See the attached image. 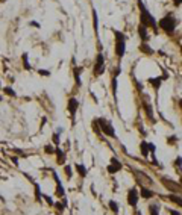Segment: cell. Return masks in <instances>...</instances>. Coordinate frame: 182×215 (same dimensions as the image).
<instances>
[{"mask_svg":"<svg viewBox=\"0 0 182 215\" xmlns=\"http://www.w3.org/2000/svg\"><path fill=\"white\" fill-rule=\"evenodd\" d=\"M96 123L100 126V130H102L105 135H108L109 138H115V130H114L113 124H111L106 118H97Z\"/></svg>","mask_w":182,"mask_h":215,"instance_id":"cell-4","label":"cell"},{"mask_svg":"<svg viewBox=\"0 0 182 215\" xmlns=\"http://www.w3.org/2000/svg\"><path fill=\"white\" fill-rule=\"evenodd\" d=\"M113 94H114V97H115V94H117V77L113 79Z\"/></svg>","mask_w":182,"mask_h":215,"instance_id":"cell-31","label":"cell"},{"mask_svg":"<svg viewBox=\"0 0 182 215\" xmlns=\"http://www.w3.org/2000/svg\"><path fill=\"white\" fill-rule=\"evenodd\" d=\"M74 168H76V173L79 174L80 177H87L88 170H87V167H85L84 164H76V165H74Z\"/></svg>","mask_w":182,"mask_h":215,"instance_id":"cell-12","label":"cell"},{"mask_svg":"<svg viewBox=\"0 0 182 215\" xmlns=\"http://www.w3.org/2000/svg\"><path fill=\"white\" fill-rule=\"evenodd\" d=\"M0 2H6V0H0Z\"/></svg>","mask_w":182,"mask_h":215,"instance_id":"cell-39","label":"cell"},{"mask_svg":"<svg viewBox=\"0 0 182 215\" xmlns=\"http://www.w3.org/2000/svg\"><path fill=\"white\" fill-rule=\"evenodd\" d=\"M170 214H171V215H181V214H179V212H176V211H173V209H171V211H170Z\"/></svg>","mask_w":182,"mask_h":215,"instance_id":"cell-38","label":"cell"},{"mask_svg":"<svg viewBox=\"0 0 182 215\" xmlns=\"http://www.w3.org/2000/svg\"><path fill=\"white\" fill-rule=\"evenodd\" d=\"M53 177H55V182H56V189H55V194H56L58 197H64V194H65V191H64V186H62V183H61V180H59V177H58V174L53 171Z\"/></svg>","mask_w":182,"mask_h":215,"instance_id":"cell-9","label":"cell"},{"mask_svg":"<svg viewBox=\"0 0 182 215\" xmlns=\"http://www.w3.org/2000/svg\"><path fill=\"white\" fill-rule=\"evenodd\" d=\"M138 8H140V24L146 26V27H152L153 30L158 29V23L153 18V15L147 11V8L144 6L143 0H138Z\"/></svg>","mask_w":182,"mask_h":215,"instance_id":"cell-1","label":"cell"},{"mask_svg":"<svg viewBox=\"0 0 182 215\" xmlns=\"http://www.w3.org/2000/svg\"><path fill=\"white\" fill-rule=\"evenodd\" d=\"M61 132H62V129H59L58 132H55V133L52 135V141H53L55 147H58V146H59V135H61Z\"/></svg>","mask_w":182,"mask_h":215,"instance_id":"cell-18","label":"cell"},{"mask_svg":"<svg viewBox=\"0 0 182 215\" xmlns=\"http://www.w3.org/2000/svg\"><path fill=\"white\" fill-rule=\"evenodd\" d=\"M35 197H36L38 202H41V189H40V185L38 183H35Z\"/></svg>","mask_w":182,"mask_h":215,"instance_id":"cell-24","label":"cell"},{"mask_svg":"<svg viewBox=\"0 0 182 215\" xmlns=\"http://www.w3.org/2000/svg\"><path fill=\"white\" fill-rule=\"evenodd\" d=\"M140 195L143 197V199H150V197H153V193H152V189H149V188H144V186H141L140 188Z\"/></svg>","mask_w":182,"mask_h":215,"instance_id":"cell-14","label":"cell"},{"mask_svg":"<svg viewBox=\"0 0 182 215\" xmlns=\"http://www.w3.org/2000/svg\"><path fill=\"white\" fill-rule=\"evenodd\" d=\"M169 199H170V200L173 202V203L179 204V206L182 208V199L179 197V195H176V194H170V195H169Z\"/></svg>","mask_w":182,"mask_h":215,"instance_id":"cell-17","label":"cell"},{"mask_svg":"<svg viewBox=\"0 0 182 215\" xmlns=\"http://www.w3.org/2000/svg\"><path fill=\"white\" fill-rule=\"evenodd\" d=\"M175 141H178V138H176V136L173 135V136H170V138H169V144H171V143H175Z\"/></svg>","mask_w":182,"mask_h":215,"instance_id":"cell-35","label":"cell"},{"mask_svg":"<svg viewBox=\"0 0 182 215\" xmlns=\"http://www.w3.org/2000/svg\"><path fill=\"white\" fill-rule=\"evenodd\" d=\"M140 50H141V52H144V53H147V55H153V50H152V49L147 45V43H143V44L140 45Z\"/></svg>","mask_w":182,"mask_h":215,"instance_id":"cell-19","label":"cell"},{"mask_svg":"<svg viewBox=\"0 0 182 215\" xmlns=\"http://www.w3.org/2000/svg\"><path fill=\"white\" fill-rule=\"evenodd\" d=\"M103 70H105V59L102 53H99L96 56V64H94V76H100Z\"/></svg>","mask_w":182,"mask_h":215,"instance_id":"cell-5","label":"cell"},{"mask_svg":"<svg viewBox=\"0 0 182 215\" xmlns=\"http://www.w3.org/2000/svg\"><path fill=\"white\" fill-rule=\"evenodd\" d=\"M122 162L118 161V159H115V158H113L111 159V164L106 167V170H108V173L109 174H114V173H118V171L122 170Z\"/></svg>","mask_w":182,"mask_h":215,"instance_id":"cell-6","label":"cell"},{"mask_svg":"<svg viewBox=\"0 0 182 215\" xmlns=\"http://www.w3.org/2000/svg\"><path fill=\"white\" fill-rule=\"evenodd\" d=\"M3 92H5V94H8L9 97H15V96H17V94H15V91L12 90V88H9V86H5V88H3Z\"/></svg>","mask_w":182,"mask_h":215,"instance_id":"cell-22","label":"cell"},{"mask_svg":"<svg viewBox=\"0 0 182 215\" xmlns=\"http://www.w3.org/2000/svg\"><path fill=\"white\" fill-rule=\"evenodd\" d=\"M140 148H141V155L144 156V158H147L149 156V146L146 141H141L140 143Z\"/></svg>","mask_w":182,"mask_h":215,"instance_id":"cell-15","label":"cell"},{"mask_svg":"<svg viewBox=\"0 0 182 215\" xmlns=\"http://www.w3.org/2000/svg\"><path fill=\"white\" fill-rule=\"evenodd\" d=\"M44 152L47 153V155H55V147H53V146H49V144H47V146L44 147Z\"/></svg>","mask_w":182,"mask_h":215,"instance_id":"cell-26","label":"cell"},{"mask_svg":"<svg viewBox=\"0 0 182 215\" xmlns=\"http://www.w3.org/2000/svg\"><path fill=\"white\" fill-rule=\"evenodd\" d=\"M181 53H182V47H181Z\"/></svg>","mask_w":182,"mask_h":215,"instance_id":"cell-40","label":"cell"},{"mask_svg":"<svg viewBox=\"0 0 182 215\" xmlns=\"http://www.w3.org/2000/svg\"><path fill=\"white\" fill-rule=\"evenodd\" d=\"M173 3H175L176 6H179V5H182V0H173Z\"/></svg>","mask_w":182,"mask_h":215,"instance_id":"cell-36","label":"cell"},{"mask_svg":"<svg viewBox=\"0 0 182 215\" xmlns=\"http://www.w3.org/2000/svg\"><path fill=\"white\" fill-rule=\"evenodd\" d=\"M138 197H140V194L136 193L135 188H131L129 193H127V204L136 206V203H138Z\"/></svg>","mask_w":182,"mask_h":215,"instance_id":"cell-8","label":"cell"},{"mask_svg":"<svg viewBox=\"0 0 182 215\" xmlns=\"http://www.w3.org/2000/svg\"><path fill=\"white\" fill-rule=\"evenodd\" d=\"M158 26L165 32V34H173L175 32V29H176V26H178V20L173 17V15H165V17H162L161 20H159Z\"/></svg>","mask_w":182,"mask_h":215,"instance_id":"cell-2","label":"cell"},{"mask_svg":"<svg viewBox=\"0 0 182 215\" xmlns=\"http://www.w3.org/2000/svg\"><path fill=\"white\" fill-rule=\"evenodd\" d=\"M38 73H40V74H41V76H50V73H49V71H47V70H40V71H38Z\"/></svg>","mask_w":182,"mask_h":215,"instance_id":"cell-33","label":"cell"},{"mask_svg":"<svg viewBox=\"0 0 182 215\" xmlns=\"http://www.w3.org/2000/svg\"><path fill=\"white\" fill-rule=\"evenodd\" d=\"M149 214L150 215H159V208L156 204H150V206H149Z\"/></svg>","mask_w":182,"mask_h":215,"instance_id":"cell-20","label":"cell"},{"mask_svg":"<svg viewBox=\"0 0 182 215\" xmlns=\"http://www.w3.org/2000/svg\"><path fill=\"white\" fill-rule=\"evenodd\" d=\"M80 73H82V67H76L74 68V80H76V85H82V80H80Z\"/></svg>","mask_w":182,"mask_h":215,"instance_id":"cell-16","label":"cell"},{"mask_svg":"<svg viewBox=\"0 0 182 215\" xmlns=\"http://www.w3.org/2000/svg\"><path fill=\"white\" fill-rule=\"evenodd\" d=\"M64 173H65V176H67L68 179H71L73 171H71V167H70V165H64Z\"/></svg>","mask_w":182,"mask_h":215,"instance_id":"cell-25","label":"cell"},{"mask_svg":"<svg viewBox=\"0 0 182 215\" xmlns=\"http://www.w3.org/2000/svg\"><path fill=\"white\" fill-rule=\"evenodd\" d=\"M161 80H162V77H150L147 82L152 85V86H153V88H155V90L158 91L159 86H161Z\"/></svg>","mask_w":182,"mask_h":215,"instance_id":"cell-13","label":"cell"},{"mask_svg":"<svg viewBox=\"0 0 182 215\" xmlns=\"http://www.w3.org/2000/svg\"><path fill=\"white\" fill-rule=\"evenodd\" d=\"M138 35L143 40V43H147L149 41V34H147V27L146 26H143V24L138 26Z\"/></svg>","mask_w":182,"mask_h":215,"instance_id":"cell-11","label":"cell"},{"mask_svg":"<svg viewBox=\"0 0 182 215\" xmlns=\"http://www.w3.org/2000/svg\"><path fill=\"white\" fill-rule=\"evenodd\" d=\"M55 155H56V162L58 164H59V165H64V164H65V153L59 148V146L55 147Z\"/></svg>","mask_w":182,"mask_h":215,"instance_id":"cell-10","label":"cell"},{"mask_svg":"<svg viewBox=\"0 0 182 215\" xmlns=\"http://www.w3.org/2000/svg\"><path fill=\"white\" fill-rule=\"evenodd\" d=\"M175 167H178L179 170L182 168V158H181V156H178V158H176V161H175Z\"/></svg>","mask_w":182,"mask_h":215,"instance_id":"cell-30","label":"cell"},{"mask_svg":"<svg viewBox=\"0 0 182 215\" xmlns=\"http://www.w3.org/2000/svg\"><path fill=\"white\" fill-rule=\"evenodd\" d=\"M114 36H115V55L118 58H123L126 52V36L120 30H114Z\"/></svg>","mask_w":182,"mask_h":215,"instance_id":"cell-3","label":"cell"},{"mask_svg":"<svg viewBox=\"0 0 182 215\" xmlns=\"http://www.w3.org/2000/svg\"><path fill=\"white\" fill-rule=\"evenodd\" d=\"M144 109L147 111L149 118H150V120H153V112H152V109H150V106H149V105H144Z\"/></svg>","mask_w":182,"mask_h":215,"instance_id":"cell-29","label":"cell"},{"mask_svg":"<svg viewBox=\"0 0 182 215\" xmlns=\"http://www.w3.org/2000/svg\"><path fill=\"white\" fill-rule=\"evenodd\" d=\"M23 67L24 70H31V64H29V61H27V53H23Z\"/></svg>","mask_w":182,"mask_h":215,"instance_id":"cell-21","label":"cell"},{"mask_svg":"<svg viewBox=\"0 0 182 215\" xmlns=\"http://www.w3.org/2000/svg\"><path fill=\"white\" fill-rule=\"evenodd\" d=\"M93 18H94V30L97 32V27H99V20H97V12L93 11Z\"/></svg>","mask_w":182,"mask_h":215,"instance_id":"cell-27","label":"cell"},{"mask_svg":"<svg viewBox=\"0 0 182 215\" xmlns=\"http://www.w3.org/2000/svg\"><path fill=\"white\" fill-rule=\"evenodd\" d=\"M43 197H44V199H46V202H47V203L50 204V206H53V200H52L50 197H47V195H43Z\"/></svg>","mask_w":182,"mask_h":215,"instance_id":"cell-34","label":"cell"},{"mask_svg":"<svg viewBox=\"0 0 182 215\" xmlns=\"http://www.w3.org/2000/svg\"><path fill=\"white\" fill-rule=\"evenodd\" d=\"M68 112L71 114V118H73V123H74V115H76V111H78V108H79V102L74 99V97H71L70 100H68Z\"/></svg>","mask_w":182,"mask_h":215,"instance_id":"cell-7","label":"cell"},{"mask_svg":"<svg viewBox=\"0 0 182 215\" xmlns=\"http://www.w3.org/2000/svg\"><path fill=\"white\" fill-rule=\"evenodd\" d=\"M181 183H182V177H181Z\"/></svg>","mask_w":182,"mask_h":215,"instance_id":"cell-41","label":"cell"},{"mask_svg":"<svg viewBox=\"0 0 182 215\" xmlns=\"http://www.w3.org/2000/svg\"><path fill=\"white\" fill-rule=\"evenodd\" d=\"M147 146H149V152L155 153V150H156V147H155V144H152V143H147Z\"/></svg>","mask_w":182,"mask_h":215,"instance_id":"cell-32","label":"cell"},{"mask_svg":"<svg viewBox=\"0 0 182 215\" xmlns=\"http://www.w3.org/2000/svg\"><path fill=\"white\" fill-rule=\"evenodd\" d=\"M31 24H32V26H35V27H40V24H38L36 21H31Z\"/></svg>","mask_w":182,"mask_h":215,"instance_id":"cell-37","label":"cell"},{"mask_svg":"<svg viewBox=\"0 0 182 215\" xmlns=\"http://www.w3.org/2000/svg\"><path fill=\"white\" fill-rule=\"evenodd\" d=\"M109 208H111V211H113L114 214H117V212H118V203H117V202L111 200V202H109Z\"/></svg>","mask_w":182,"mask_h":215,"instance_id":"cell-23","label":"cell"},{"mask_svg":"<svg viewBox=\"0 0 182 215\" xmlns=\"http://www.w3.org/2000/svg\"><path fill=\"white\" fill-rule=\"evenodd\" d=\"M53 206L56 208V209H58V211H59V212H62V211L65 209V206H64V204L61 203V202H55V203H53Z\"/></svg>","mask_w":182,"mask_h":215,"instance_id":"cell-28","label":"cell"}]
</instances>
